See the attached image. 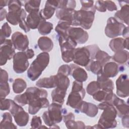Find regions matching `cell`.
Instances as JSON below:
<instances>
[{
    "mask_svg": "<svg viewBox=\"0 0 129 129\" xmlns=\"http://www.w3.org/2000/svg\"><path fill=\"white\" fill-rule=\"evenodd\" d=\"M36 85L39 88H52L56 87L57 85V75H53L49 77L41 78L36 83Z\"/></svg>",
    "mask_w": 129,
    "mask_h": 129,
    "instance_id": "cell-23",
    "label": "cell"
},
{
    "mask_svg": "<svg viewBox=\"0 0 129 129\" xmlns=\"http://www.w3.org/2000/svg\"><path fill=\"white\" fill-rule=\"evenodd\" d=\"M109 46L110 49L116 52L124 48L128 49V39H123L118 37L112 39L109 42Z\"/></svg>",
    "mask_w": 129,
    "mask_h": 129,
    "instance_id": "cell-19",
    "label": "cell"
},
{
    "mask_svg": "<svg viewBox=\"0 0 129 129\" xmlns=\"http://www.w3.org/2000/svg\"><path fill=\"white\" fill-rule=\"evenodd\" d=\"M49 62V54L47 52L39 53L27 71V76L32 81L36 80Z\"/></svg>",
    "mask_w": 129,
    "mask_h": 129,
    "instance_id": "cell-2",
    "label": "cell"
},
{
    "mask_svg": "<svg viewBox=\"0 0 129 129\" xmlns=\"http://www.w3.org/2000/svg\"><path fill=\"white\" fill-rule=\"evenodd\" d=\"M91 60V52L87 46L78 47L74 50L73 61L76 64L86 67Z\"/></svg>",
    "mask_w": 129,
    "mask_h": 129,
    "instance_id": "cell-7",
    "label": "cell"
},
{
    "mask_svg": "<svg viewBox=\"0 0 129 129\" xmlns=\"http://www.w3.org/2000/svg\"><path fill=\"white\" fill-rule=\"evenodd\" d=\"M128 4L121 6V9L117 11L114 14V18L119 22L124 23L128 25Z\"/></svg>",
    "mask_w": 129,
    "mask_h": 129,
    "instance_id": "cell-26",
    "label": "cell"
},
{
    "mask_svg": "<svg viewBox=\"0 0 129 129\" xmlns=\"http://www.w3.org/2000/svg\"><path fill=\"white\" fill-rule=\"evenodd\" d=\"M0 12H1V21H3L5 18H6L7 13L6 9L3 8H0Z\"/></svg>",
    "mask_w": 129,
    "mask_h": 129,
    "instance_id": "cell-58",
    "label": "cell"
},
{
    "mask_svg": "<svg viewBox=\"0 0 129 129\" xmlns=\"http://www.w3.org/2000/svg\"><path fill=\"white\" fill-rule=\"evenodd\" d=\"M57 36L61 52L75 49L78 43L71 37L69 36L66 37L60 36Z\"/></svg>",
    "mask_w": 129,
    "mask_h": 129,
    "instance_id": "cell-20",
    "label": "cell"
},
{
    "mask_svg": "<svg viewBox=\"0 0 129 129\" xmlns=\"http://www.w3.org/2000/svg\"><path fill=\"white\" fill-rule=\"evenodd\" d=\"M108 93V92H107L104 90H99L92 95L93 98L95 100L99 102L104 101Z\"/></svg>",
    "mask_w": 129,
    "mask_h": 129,
    "instance_id": "cell-45",
    "label": "cell"
},
{
    "mask_svg": "<svg viewBox=\"0 0 129 129\" xmlns=\"http://www.w3.org/2000/svg\"><path fill=\"white\" fill-rule=\"evenodd\" d=\"M10 1H0V8H3L5 6H8Z\"/></svg>",
    "mask_w": 129,
    "mask_h": 129,
    "instance_id": "cell-61",
    "label": "cell"
},
{
    "mask_svg": "<svg viewBox=\"0 0 129 129\" xmlns=\"http://www.w3.org/2000/svg\"><path fill=\"white\" fill-rule=\"evenodd\" d=\"M76 1H59L58 6L57 9H60V8H69V9H75L76 7Z\"/></svg>",
    "mask_w": 129,
    "mask_h": 129,
    "instance_id": "cell-42",
    "label": "cell"
},
{
    "mask_svg": "<svg viewBox=\"0 0 129 129\" xmlns=\"http://www.w3.org/2000/svg\"><path fill=\"white\" fill-rule=\"evenodd\" d=\"M102 65L97 61L91 59L88 64L85 67L86 69L88 71H91L95 75H98L103 71Z\"/></svg>",
    "mask_w": 129,
    "mask_h": 129,
    "instance_id": "cell-34",
    "label": "cell"
},
{
    "mask_svg": "<svg viewBox=\"0 0 129 129\" xmlns=\"http://www.w3.org/2000/svg\"><path fill=\"white\" fill-rule=\"evenodd\" d=\"M15 48L12 41L6 39L0 48V65L5 64L8 60L11 59L15 54Z\"/></svg>",
    "mask_w": 129,
    "mask_h": 129,
    "instance_id": "cell-8",
    "label": "cell"
},
{
    "mask_svg": "<svg viewBox=\"0 0 129 129\" xmlns=\"http://www.w3.org/2000/svg\"><path fill=\"white\" fill-rule=\"evenodd\" d=\"M94 59L98 61L102 67H103L107 62L111 59V56L106 52L98 49L94 56Z\"/></svg>",
    "mask_w": 129,
    "mask_h": 129,
    "instance_id": "cell-33",
    "label": "cell"
},
{
    "mask_svg": "<svg viewBox=\"0 0 129 129\" xmlns=\"http://www.w3.org/2000/svg\"><path fill=\"white\" fill-rule=\"evenodd\" d=\"M19 27L22 30H23L25 31V32H26V33L28 32L30 30V28L29 27V26H28L26 21H25V20H23V21H21L19 23Z\"/></svg>",
    "mask_w": 129,
    "mask_h": 129,
    "instance_id": "cell-56",
    "label": "cell"
},
{
    "mask_svg": "<svg viewBox=\"0 0 129 129\" xmlns=\"http://www.w3.org/2000/svg\"><path fill=\"white\" fill-rule=\"evenodd\" d=\"M28 57L25 51L18 52L13 57V69L17 74H21L25 72L29 66Z\"/></svg>",
    "mask_w": 129,
    "mask_h": 129,
    "instance_id": "cell-6",
    "label": "cell"
},
{
    "mask_svg": "<svg viewBox=\"0 0 129 129\" xmlns=\"http://www.w3.org/2000/svg\"><path fill=\"white\" fill-rule=\"evenodd\" d=\"M0 86L1 98H5V97L9 94L10 92L9 84L8 82L0 83Z\"/></svg>",
    "mask_w": 129,
    "mask_h": 129,
    "instance_id": "cell-43",
    "label": "cell"
},
{
    "mask_svg": "<svg viewBox=\"0 0 129 129\" xmlns=\"http://www.w3.org/2000/svg\"><path fill=\"white\" fill-rule=\"evenodd\" d=\"M80 3L82 5L81 9L96 11V9L93 5V1H80Z\"/></svg>",
    "mask_w": 129,
    "mask_h": 129,
    "instance_id": "cell-46",
    "label": "cell"
},
{
    "mask_svg": "<svg viewBox=\"0 0 129 129\" xmlns=\"http://www.w3.org/2000/svg\"><path fill=\"white\" fill-rule=\"evenodd\" d=\"M25 52H26V53L27 56L28 57L29 59L32 58L34 56V52L33 50L32 49L28 48L27 49H26Z\"/></svg>",
    "mask_w": 129,
    "mask_h": 129,
    "instance_id": "cell-59",
    "label": "cell"
},
{
    "mask_svg": "<svg viewBox=\"0 0 129 129\" xmlns=\"http://www.w3.org/2000/svg\"><path fill=\"white\" fill-rule=\"evenodd\" d=\"M16 124L20 126H24L27 124L29 115L28 113L22 109L13 116Z\"/></svg>",
    "mask_w": 129,
    "mask_h": 129,
    "instance_id": "cell-29",
    "label": "cell"
},
{
    "mask_svg": "<svg viewBox=\"0 0 129 129\" xmlns=\"http://www.w3.org/2000/svg\"><path fill=\"white\" fill-rule=\"evenodd\" d=\"M56 75L57 77V85L56 87L67 90L70 83L69 78L59 74H57Z\"/></svg>",
    "mask_w": 129,
    "mask_h": 129,
    "instance_id": "cell-37",
    "label": "cell"
},
{
    "mask_svg": "<svg viewBox=\"0 0 129 129\" xmlns=\"http://www.w3.org/2000/svg\"><path fill=\"white\" fill-rule=\"evenodd\" d=\"M99 90H100V87L97 81H92L90 82L87 85L86 88L87 92L90 95H93Z\"/></svg>",
    "mask_w": 129,
    "mask_h": 129,
    "instance_id": "cell-41",
    "label": "cell"
},
{
    "mask_svg": "<svg viewBox=\"0 0 129 129\" xmlns=\"http://www.w3.org/2000/svg\"><path fill=\"white\" fill-rule=\"evenodd\" d=\"M67 112L66 108H62V105L53 102L49 105L48 110L43 112L42 117L45 124L52 128L56 123L61 122L62 114Z\"/></svg>",
    "mask_w": 129,
    "mask_h": 129,
    "instance_id": "cell-3",
    "label": "cell"
},
{
    "mask_svg": "<svg viewBox=\"0 0 129 129\" xmlns=\"http://www.w3.org/2000/svg\"><path fill=\"white\" fill-rule=\"evenodd\" d=\"M67 90L56 87L51 92V99L53 103L62 105L64 102V98L66 95Z\"/></svg>",
    "mask_w": 129,
    "mask_h": 129,
    "instance_id": "cell-27",
    "label": "cell"
},
{
    "mask_svg": "<svg viewBox=\"0 0 129 129\" xmlns=\"http://www.w3.org/2000/svg\"><path fill=\"white\" fill-rule=\"evenodd\" d=\"M122 123L124 127L128 128L129 127V120L128 114H126L122 117Z\"/></svg>",
    "mask_w": 129,
    "mask_h": 129,
    "instance_id": "cell-57",
    "label": "cell"
},
{
    "mask_svg": "<svg viewBox=\"0 0 129 129\" xmlns=\"http://www.w3.org/2000/svg\"><path fill=\"white\" fill-rule=\"evenodd\" d=\"M116 94L120 97L128 96V78L126 74L120 75L116 81Z\"/></svg>",
    "mask_w": 129,
    "mask_h": 129,
    "instance_id": "cell-11",
    "label": "cell"
},
{
    "mask_svg": "<svg viewBox=\"0 0 129 129\" xmlns=\"http://www.w3.org/2000/svg\"><path fill=\"white\" fill-rule=\"evenodd\" d=\"M12 30L7 22L5 23L1 29V45H2L6 41V38L10 36Z\"/></svg>",
    "mask_w": 129,
    "mask_h": 129,
    "instance_id": "cell-38",
    "label": "cell"
},
{
    "mask_svg": "<svg viewBox=\"0 0 129 129\" xmlns=\"http://www.w3.org/2000/svg\"><path fill=\"white\" fill-rule=\"evenodd\" d=\"M14 101L20 106H25L28 104V101L25 93L17 95L14 98Z\"/></svg>",
    "mask_w": 129,
    "mask_h": 129,
    "instance_id": "cell-44",
    "label": "cell"
},
{
    "mask_svg": "<svg viewBox=\"0 0 129 129\" xmlns=\"http://www.w3.org/2000/svg\"><path fill=\"white\" fill-rule=\"evenodd\" d=\"M100 86V89L107 92L113 91L114 89L113 82L108 78L104 76L103 73L97 75V81Z\"/></svg>",
    "mask_w": 129,
    "mask_h": 129,
    "instance_id": "cell-22",
    "label": "cell"
},
{
    "mask_svg": "<svg viewBox=\"0 0 129 129\" xmlns=\"http://www.w3.org/2000/svg\"><path fill=\"white\" fill-rule=\"evenodd\" d=\"M42 121L40 117L38 116H34L31 121V126L32 128H40L41 126Z\"/></svg>",
    "mask_w": 129,
    "mask_h": 129,
    "instance_id": "cell-51",
    "label": "cell"
},
{
    "mask_svg": "<svg viewBox=\"0 0 129 129\" xmlns=\"http://www.w3.org/2000/svg\"><path fill=\"white\" fill-rule=\"evenodd\" d=\"M3 119L0 123L1 128H17V126L12 122L11 113L5 112L2 115Z\"/></svg>",
    "mask_w": 129,
    "mask_h": 129,
    "instance_id": "cell-32",
    "label": "cell"
},
{
    "mask_svg": "<svg viewBox=\"0 0 129 129\" xmlns=\"http://www.w3.org/2000/svg\"><path fill=\"white\" fill-rule=\"evenodd\" d=\"M43 21H46L43 19L40 14L39 10H35L31 11L27 17L26 22L30 29H35L38 28L40 23Z\"/></svg>",
    "mask_w": 129,
    "mask_h": 129,
    "instance_id": "cell-18",
    "label": "cell"
},
{
    "mask_svg": "<svg viewBox=\"0 0 129 129\" xmlns=\"http://www.w3.org/2000/svg\"><path fill=\"white\" fill-rule=\"evenodd\" d=\"M68 128H85V124L81 121H75V119H70L64 122Z\"/></svg>",
    "mask_w": 129,
    "mask_h": 129,
    "instance_id": "cell-40",
    "label": "cell"
},
{
    "mask_svg": "<svg viewBox=\"0 0 129 129\" xmlns=\"http://www.w3.org/2000/svg\"><path fill=\"white\" fill-rule=\"evenodd\" d=\"M12 41L15 49L18 50L24 51L28 48V38L20 32L17 31L12 34Z\"/></svg>",
    "mask_w": 129,
    "mask_h": 129,
    "instance_id": "cell-10",
    "label": "cell"
},
{
    "mask_svg": "<svg viewBox=\"0 0 129 129\" xmlns=\"http://www.w3.org/2000/svg\"><path fill=\"white\" fill-rule=\"evenodd\" d=\"M71 69L70 66L68 64H63L61 66L57 71V74H61L66 76H68L71 74Z\"/></svg>",
    "mask_w": 129,
    "mask_h": 129,
    "instance_id": "cell-49",
    "label": "cell"
},
{
    "mask_svg": "<svg viewBox=\"0 0 129 129\" xmlns=\"http://www.w3.org/2000/svg\"><path fill=\"white\" fill-rule=\"evenodd\" d=\"M11 100L9 99L1 98V110H9L11 105Z\"/></svg>",
    "mask_w": 129,
    "mask_h": 129,
    "instance_id": "cell-52",
    "label": "cell"
},
{
    "mask_svg": "<svg viewBox=\"0 0 129 129\" xmlns=\"http://www.w3.org/2000/svg\"><path fill=\"white\" fill-rule=\"evenodd\" d=\"M129 53L128 52L125 50H122L116 52L111 58L120 64H128Z\"/></svg>",
    "mask_w": 129,
    "mask_h": 129,
    "instance_id": "cell-31",
    "label": "cell"
},
{
    "mask_svg": "<svg viewBox=\"0 0 129 129\" xmlns=\"http://www.w3.org/2000/svg\"><path fill=\"white\" fill-rule=\"evenodd\" d=\"M115 108L117 111V115L120 118L128 114V105L126 104L123 100L118 98L114 94L111 101L110 102Z\"/></svg>",
    "mask_w": 129,
    "mask_h": 129,
    "instance_id": "cell-12",
    "label": "cell"
},
{
    "mask_svg": "<svg viewBox=\"0 0 129 129\" xmlns=\"http://www.w3.org/2000/svg\"><path fill=\"white\" fill-rule=\"evenodd\" d=\"M8 74L6 71L1 69V79L0 83H7L9 78Z\"/></svg>",
    "mask_w": 129,
    "mask_h": 129,
    "instance_id": "cell-55",
    "label": "cell"
},
{
    "mask_svg": "<svg viewBox=\"0 0 129 129\" xmlns=\"http://www.w3.org/2000/svg\"><path fill=\"white\" fill-rule=\"evenodd\" d=\"M28 112L30 114H36L41 108L48 107L49 102L46 97L36 98L32 100L29 103Z\"/></svg>",
    "mask_w": 129,
    "mask_h": 129,
    "instance_id": "cell-13",
    "label": "cell"
},
{
    "mask_svg": "<svg viewBox=\"0 0 129 129\" xmlns=\"http://www.w3.org/2000/svg\"><path fill=\"white\" fill-rule=\"evenodd\" d=\"M22 3L19 1L12 0L10 1L8 4V9L9 11L19 10L21 9Z\"/></svg>",
    "mask_w": 129,
    "mask_h": 129,
    "instance_id": "cell-48",
    "label": "cell"
},
{
    "mask_svg": "<svg viewBox=\"0 0 129 129\" xmlns=\"http://www.w3.org/2000/svg\"><path fill=\"white\" fill-rule=\"evenodd\" d=\"M103 67V74L108 78L115 77L119 71L118 66L114 62H108Z\"/></svg>",
    "mask_w": 129,
    "mask_h": 129,
    "instance_id": "cell-25",
    "label": "cell"
},
{
    "mask_svg": "<svg viewBox=\"0 0 129 129\" xmlns=\"http://www.w3.org/2000/svg\"><path fill=\"white\" fill-rule=\"evenodd\" d=\"M95 8L97 11L101 12H105L106 11L105 5L104 3V1H97L96 2L95 5L94 6Z\"/></svg>",
    "mask_w": 129,
    "mask_h": 129,
    "instance_id": "cell-54",
    "label": "cell"
},
{
    "mask_svg": "<svg viewBox=\"0 0 129 129\" xmlns=\"http://www.w3.org/2000/svg\"><path fill=\"white\" fill-rule=\"evenodd\" d=\"M37 44L40 49L44 52L51 51L53 47V43L51 39L46 36L40 37L38 40Z\"/></svg>",
    "mask_w": 129,
    "mask_h": 129,
    "instance_id": "cell-28",
    "label": "cell"
},
{
    "mask_svg": "<svg viewBox=\"0 0 129 129\" xmlns=\"http://www.w3.org/2000/svg\"><path fill=\"white\" fill-rule=\"evenodd\" d=\"M27 87V83L22 78L16 79L13 84V90L15 93L19 94L22 93Z\"/></svg>",
    "mask_w": 129,
    "mask_h": 129,
    "instance_id": "cell-35",
    "label": "cell"
},
{
    "mask_svg": "<svg viewBox=\"0 0 129 129\" xmlns=\"http://www.w3.org/2000/svg\"><path fill=\"white\" fill-rule=\"evenodd\" d=\"M125 27L123 23L119 22L114 17H110L107 21L105 33L107 37L113 38L121 35Z\"/></svg>",
    "mask_w": 129,
    "mask_h": 129,
    "instance_id": "cell-5",
    "label": "cell"
},
{
    "mask_svg": "<svg viewBox=\"0 0 129 129\" xmlns=\"http://www.w3.org/2000/svg\"><path fill=\"white\" fill-rule=\"evenodd\" d=\"M53 29V25L52 23L46 21H42L38 27L39 33L43 35L49 34Z\"/></svg>",
    "mask_w": 129,
    "mask_h": 129,
    "instance_id": "cell-36",
    "label": "cell"
},
{
    "mask_svg": "<svg viewBox=\"0 0 129 129\" xmlns=\"http://www.w3.org/2000/svg\"><path fill=\"white\" fill-rule=\"evenodd\" d=\"M74 50L66 51L61 52V57L62 60L67 63H69L73 60Z\"/></svg>",
    "mask_w": 129,
    "mask_h": 129,
    "instance_id": "cell-47",
    "label": "cell"
},
{
    "mask_svg": "<svg viewBox=\"0 0 129 129\" xmlns=\"http://www.w3.org/2000/svg\"><path fill=\"white\" fill-rule=\"evenodd\" d=\"M75 11V9L69 8L57 9L56 17L59 20L68 21L72 24L73 16Z\"/></svg>",
    "mask_w": 129,
    "mask_h": 129,
    "instance_id": "cell-24",
    "label": "cell"
},
{
    "mask_svg": "<svg viewBox=\"0 0 129 129\" xmlns=\"http://www.w3.org/2000/svg\"><path fill=\"white\" fill-rule=\"evenodd\" d=\"M40 3L41 1L30 0L25 1V9L28 13H30L33 10H39Z\"/></svg>",
    "mask_w": 129,
    "mask_h": 129,
    "instance_id": "cell-39",
    "label": "cell"
},
{
    "mask_svg": "<svg viewBox=\"0 0 129 129\" xmlns=\"http://www.w3.org/2000/svg\"><path fill=\"white\" fill-rule=\"evenodd\" d=\"M75 111L77 113L81 112L89 117H94L98 113V108L94 104L82 101L78 108L75 109Z\"/></svg>",
    "mask_w": 129,
    "mask_h": 129,
    "instance_id": "cell-15",
    "label": "cell"
},
{
    "mask_svg": "<svg viewBox=\"0 0 129 129\" xmlns=\"http://www.w3.org/2000/svg\"><path fill=\"white\" fill-rule=\"evenodd\" d=\"M96 11L81 9L75 11L72 25L80 26L85 29H89L93 23Z\"/></svg>",
    "mask_w": 129,
    "mask_h": 129,
    "instance_id": "cell-4",
    "label": "cell"
},
{
    "mask_svg": "<svg viewBox=\"0 0 129 129\" xmlns=\"http://www.w3.org/2000/svg\"><path fill=\"white\" fill-rule=\"evenodd\" d=\"M85 94V89L81 91H72L68 97L66 103L67 105L73 108H77L83 101Z\"/></svg>",
    "mask_w": 129,
    "mask_h": 129,
    "instance_id": "cell-14",
    "label": "cell"
},
{
    "mask_svg": "<svg viewBox=\"0 0 129 129\" xmlns=\"http://www.w3.org/2000/svg\"><path fill=\"white\" fill-rule=\"evenodd\" d=\"M98 108L104 111L100 116L98 124L93 126L94 128H110L115 127L117 122L115 119L117 111L115 107L111 103L103 101L98 104Z\"/></svg>",
    "mask_w": 129,
    "mask_h": 129,
    "instance_id": "cell-1",
    "label": "cell"
},
{
    "mask_svg": "<svg viewBox=\"0 0 129 129\" xmlns=\"http://www.w3.org/2000/svg\"><path fill=\"white\" fill-rule=\"evenodd\" d=\"M122 35L125 39H128V27H125L123 30Z\"/></svg>",
    "mask_w": 129,
    "mask_h": 129,
    "instance_id": "cell-60",
    "label": "cell"
},
{
    "mask_svg": "<svg viewBox=\"0 0 129 129\" xmlns=\"http://www.w3.org/2000/svg\"><path fill=\"white\" fill-rule=\"evenodd\" d=\"M70 67L71 69V75L76 81L83 82L87 80L88 75L84 69L75 64H71Z\"/></svg>",
    "mask_w": 129,
    "mask_h": 129,
    "instance_id": "cell-21",
    "label": "cell"
},
{
    "mask_svg": "<svg viewBox=\"0 0 129 129\" xmlns=\"http://www.w3.org/2000/svg\"><path fill=\"white\" fill-rule=\"evenodd\" d=\"M67 33L69 37L79 44L86 43L89 38L88 33L83 29L80 27H70L67 30Z\"/></svg>",
    "mask_w": 129,
    "mask_h": 129,
    "instance_id": "cell-9",
    "label": "cell"
},
{
    "mask_svg": "<svg viewBox=\"0 0 129 129\" xmlns=\"http://www.w3.org/2000/svg\"><path fill=\"white\" fill-rule=\"evenodd\" d=\"M104 3L106 9L109 11H114L117 10V7L115 3L111 1H104Z\"/></svg>",
    "mask_w": 129,
    "mask_h": 129,
    "instance_id": "cell-53",
    "label": "cell"
},
{
    "mask_svg": "<svg viewBox=\"0 0 129 129\" xmlns=\"http://www.w3.org/2000/svg\"><path fill=\"white\" fill-rule=\"evenodd\" d=\"M27 15L25 11L23 9L19 10L9 11L6 16L7 21L13 25H17L19 23L25 20Z\"/></svg>",
    "mask_w": 129,
    "mask_h": 129,
    "instance_id": "cell-16",
    "label": "cell"
},
{
    "mask_svg": "<svg viewBox=\"0 0 129 129\" xmlns=\"http://www.w3.org/2000/svg\"><path fill=\"white\" fill-rule=\"evenodd\" d=\"M58 3L59 1H47L44 8L40 11L41 17L45 20L51 18L57 9Z\"/></svg>",
    "mask_w": 129,
    "mask_h": 129,
    "instance_id": "cell-17",
    "label": "cell"
},
{
    "mask_svg": "<svg viewBox=\"0 0 129 129\" xmlns=\"http://www.w3.org/2000/svg\"><path fill=\"white\" fill-rule=\"evenodd\" d=\"M71 25H72V23L69 22L59 20L55 28V31L57 32V36L64 37L68 36L67 35V31L70 27Z\"/></svg>",
    "mask_w": 129,
    "mask_h": 129,
    "instance_id": "cell-30",
    "label": "cell"
},
{
    "mask_svg": "<svg viewBox=\"0 0 129 129\" xmlns=\"http://www.w3.org/2000/svg\"><path fill=\"white\" fill-rule=\"evenodd\" d=\"M22 109H23V108L21 107V106L18 104H17L15 101L11 100V105L9 110L13 116H14L15 114H16Z\"/></svg>",
    "mask_w": 129,
    "mask_h": 129,
    "instance_id": "cell-50",
    "label": "cell"
}]
</instances>
